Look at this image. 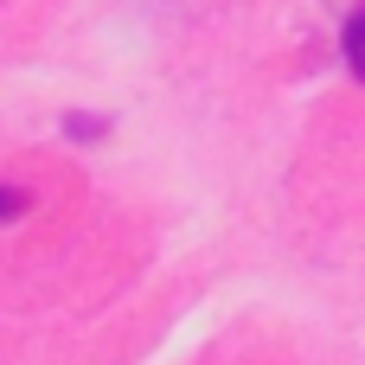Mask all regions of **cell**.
Wrapping results in <instances>:
<instances>
[{"mask_svg":"<svg viewBox=\"0 0 365 365\" xmlns=\"http://www.w3.org/2000/svg\"><path fill=\"white\" fill-rule=\"evenodd\" d=\"M340 51H346L353 77H365V6H353V13H346V32H340Z\"/></svg>","mask_w":365,"mask_h":365,"instance_id":"1","label":"cell"},{"mask_svg":"<svg viewBox=\"0 0 365 365\" xmlns=\"http://www.w3.org/2000/svg\"><path fill=\"white\" fill-rule=\"evenodd\" d=\"M64 135H71V141H96V135H109V115H90V109H71V115H64Z\"/></svg>","mask_w":365,"mask_h":365,"instance_id":"2","label":"cell"},{"mask_svg":"<svg viewBox=\"0 0 365 365\" xmlns=\"http://www.w3.org/2000/svg\"><path fill=\"white\" fill-rule=\"evenodd\" d=\"M26 205H32V192H26V186H0V225H13Z\"/></svg>","mask_w":365,"mask_h":365,"instance_id":"3","label":"cell"}]
</instances>
